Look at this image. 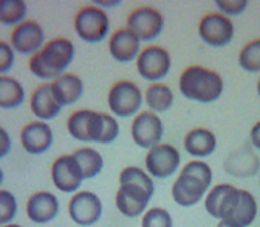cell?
Here are the masks:
<instances>
[{
    "mask_svg": "<svg viewBox=\"0 0 260 227\" xmlns=\"http://www.w3.org/2000/svg\"><path fill=\"white\" fill-rule=\"evenodd\" d=\"M216 6L225 16H236L244 11L248 3L245 0H217Z\"/></svg>",
    "mask_w": 260,
    "mask_h": 227,
    "instance_id": "836d02e7",
    "label": "cell"
},
{
    "mask_svg": "<svg viewBox=\"0 0 260 227\" xmlns=\"http://www.w3.org/2000/svg\"><path fill=\"white\" fill-rule=\"evenodd\" d=\"M109 52L115 61L127 64L137 60L141 52V42L129 29H119L109 39Z\"/></svg>",
    "mask_w": 260,
    "mask_h": 227,
    "instance_id": "d6986e66",
    "label": "cell"
},
{
    "mask_svg": "<svg viewBox=\"0 0 260 227\" xmlns=\"http://www.w3.org/2000/svg\"><path fill=\"white\" fill-rule=\"evenodd\" d=\"M184 148L190 156L203 159L215 152L217 140L213 132L205 128H194L184 138Z\"/></svg>",
    "mask_w": 260,
    "mask_h": 227,
    "instance_id": "603a6c76",
    "label": "cell"
},
{
    "mask_svg": "<svg viewBox=\"0 0 260 227\" xmlns=\"http://www.w3.org/2000/svg\"><path fill=\"white\" fill-rule=\"evenodd\" d=\"M105 119V129L100 144H110L115 141L119 136V124L114 116H110L108 113H104Z\"/></svg>",
    "mask_w": 260,
    "mask_h": 227,
    "instance_id": "1f68e13d",
    "label": "cell"
},
{
    "mask_svg": "<svg viewBox=\"0 0 260 227\" xmlns=\"http://www.w3.org/2000/svg\"><path fill=\"white\" fill-rule=\"evenodd\" d=\"M70 219L82 227H90L98 223L102 216V202L91 191L75 192L67 206Z\"/></svg>",
    "mask_w": 260,
    "mask_h": 227,
    "instance_id": "30bf717a",
    "label": "cell"
},
{
    "mask_svg": "<svg viewBox=\"0 0 260 227\" xmlns=\"http://www.w3.org/2000/svg\"><path fill=\"white\" fill-rule=\"evenodd\" d=\"M3 182H4V172H3V169L0 168V186L3 184Z\"/></svg>",
    "mask_w": 260,
    "mask_h": 227,
    "instance_id": "74e56055",
    "label": "cell"
},
{
    "mask_svg": "<svg viewBox=\"0 0 260 227\" xmlns=\"http://www.w3.org/2000/svg\"><path fill=\"white\" fill-rule=\"evenodd\" d=\"M213 174L208 164L192 160L180 172L172 186V197L181 207H192L203 201L212 184Z\"/></svg>",
    "mask_w": 260,
    "mask_h": 227,
    "instance_id": "3957f363",
    "label": "cell"
},
{
    "mask_svg": "<svg viewBox=\"0 0 260 227\" xmlns=\"http://www.w3.org/2000/svg\"><path fill=\"white\" fill-rule=\"evenodd\" d=\"M199 35L207 45L223 47L234 38V24L231 19L223 14H208L200 20Z\"/></svg>",
    "mask_w": 260,
    "mask_h": 227,
    "instance_id": "2e32d148",
    "label": "cell"
},
{
    "mask_svg": "<svg viewBox=\"0 0 260 227\" xmlns=\"http://www.w3.org/2000/svg\"><path fill=\"white\" fill-rule=\"evenodd\" d=\"M240 199V190L231 184H217L205 195L204 207L212 218L228 219Z\"/></svg>",
    "mask_w": 260,
    "mask_h": 227,
    "instance_id": "9a60e30c",
    "label": "cell"
},
{
    "mask_svg": "<svg viewBox=\"0 0 260 227\" xmlns=\"http://www.w3.org/2000/svg\"><path fill=\"white\" fill-rule=\"evenodd\" d=\"M257 215L256 199L251 192L240 190V199L236 209L231 214L228 219L223 222L228 227H248L255 222Z\"/></svg>",
    "mask_w": 260,
    "mask_h": 227,
    "instance_id": "cb8c5ba5",
    "label": "cell"
},
{
    "mask_svg": "<svg viewBox=\"0 0 260 227\" xmlns=\"http://www.w3.org/2000/svg\"><path fill=\"white\" fill-rule=\"evenodd\" d=\"M257 93H259V96H260V79H259V82H257Z\"/></svg>",
    "mask_w": 260,
    "mask_h": 227,
    "instance_id": "ab89813d",
    "label": "cell"
},
{
    "mask_svg": "<svg viewBox=\"0 0 260 227\" xmlns=\"http://www.w3.org/2000/svg\"><path fill=\"white\" fill-rule=\"evenodd\" d=\"M251 141H252L255 148L260 149V121L255 124L252 130H251Z\"/></svg>",
    "mask_w": 260,
    "mask_h": 227,
    "instance_id": "d590c367",
    "label": "cell"
},
{
    "mask_svg": "<svg viewBox=\"0 0 260 227\" xmlns=\"http://www.w3.org/2000/svg\"><path fill=\"white\" fill-rule=\"evenodd\" d=\"M75 56L74 43L67 38H54L46 42L41 51L30 58L28 67L35 77L54 81L64 74Z\"/></svg>",
    "mask_w": 260,
    "mask_h": 227,
    "instance_id": "7a4b0ae2",
    "label": "cell"
},
{
    "mask_svg": "<svg viewBox=\"0 0 260 227\" xmlns=\"http://www.w3.org/2000/svg\"><path fill=\"white\" fill-rule=\"evenodd\" d=\"M141 227H173V219L168 210L162 207H153L144 212Z\"/></svg>",
    "mask_w": 260,
    "mask_h": 227,
    "instance_id": "4dcf8cb0",
    "label": "cell"
},
{
    "mask_svg": "<svg viewBox=\"0 0 260 227\" xmlns=\"http://www.w3.org/2000/svg\"><path fill=\"white\" fill-rule=\"evenodd\" d=\"M0 227H23L20 224H15V223H8V224H3V226Z\"/></svg>",
    "mask_w": 260,
    "mask_h": 227,
    "instance_id": "f35d334b",
    "label": "cell"
},
{
    "mask_svg": "<svg viewBox=\"0 0 260 227\" xmlns=\"http://www.w3.org/2000/svg\"><path fill=\"white\" fill-rule=\"evenodd\" d=\"M20 143L24 151L31 155H42L51 148L54 132L46 121H32L23 127Z\"/></svg>",
    "mask_w": 260,
    "mask_h": 227,
    "instance_id": "ac0fdd59",
    "label": "cell"
},
{
    "mask_svg": "<svg viewBox=\"0 0 260 227\" xmlns=\"http://www.w3.org/2000/svg\"><path fill=\"white\" fill-rule=\"evenodd\" d=\"M30 108L32 115L39 119V121L54 120L63 109L52 93L51 83H43L34 90L31 94Z\"/></svg>",
    "mask_w": 260,
    "mask_h": 227,
    "instance_id": "44dd1931",
    "label": "cell"
},
{
    "mask_svg": "<svg viewBox=\"0 0 260 227\" xmlns=\"http://www.w3.org/2000/svg\"><path fill=\"white\" fill-rule=\"evenodd\" d=\"M179 89L188 100L211 104L221 97L224 82L219 73L203 66H189L182 71Z\"/></svg>",
    "mask_w": 260,
    "mask_h": 227,
    "instance_id": "277c9868",
    "label": "cell"
},
{
    "mask_svg": "<svg viewBox=\"0 0 260 227\" xmlns=\"http://www.w3.org/2000/svg\"><path fill=\"white\" fill-rule=\"evenodd\" d=\"M51 179L58 191L63 194H74L81 188L85 180L78 161L73 155H63L54 161L51 167Z\"/></svg>",
    "mask_w": 260,
    "mask_h": 227,
    "instance_id": "4fadbf2b",
    "label": "cell"
},
{
    "mask_svg": "<svg viewBox=\"0 0 260 227\" xmlns=\"http://www.w3.org/2000/svg\"><path fill=\"white\" fill-rule=\"evenodd\" d=\"M165 19L157 8L138 7L127 16V27L140 42H152L161 35Z\"/></svg>",
    "mask_w": 260,
    "mask_h": 227,
    "instance_id": "ba28073f",
    "label": "cell"
},
{
    "mask_svg": "<svg viewBox=\"0 0 260 227\" xmlns=\"http://www.w3.org/2000/svg\"><path fill=\"white\" fill-rule=\"evenodd\" d=\"M144 104V94L140 86L130 81H119L110 88L108 105L110 112L117 117L127 119L136 116Z\"/></svg>",
    "mask_w": 260,
    "mask_h": 227,
    "instance_id": "8992f818",
    "label": "cell"
},
{
    "mask_svg": "<svg viewBox=\"0 0 260 227\" xmlns=\"http://www.w3.org/2000/svg\"><path fill=\"white\" fill-rule=\"evenodd\" d=\"M51 89L56 101L63 108V106L75 104L82 97L85 86L79 77L70 73H64L59 78L51 82Z\"/></svg>",
    "mask_w": 260,
    "mask_h": 227,
    "instance_id": "7402d4cb",
    "label": "cell"
},
{
    "mask_svg": "<svg viewBox=\"0 0 260 227\" xmlns=\"http://www.w3.org/2000/svg\"><path fill=\"white\" fill-rule=\"evenodd\" d=\"M239 65L248 73H260V39L249 42L239 54Z\"/></svg>",
    "mask_w": 260,
    "mask_h": 227,
    "instance_id": "f1b7e54d",
    "label": "cell"
},
{
    "mask_svg": "<svg viewBox=\"0 0 260 227\" xmlns=\"http://www.w3.org/2000/svg\"><path fill=\"white\" fill-rule=\"evenodd\" d=\"M73 156L78 161L85 180L86 179H93L100 175L102 168H104V157L97 149L83 147V148L77 149L73 153Z\"/></svg>",
    "mask_w": 260,
    "mask_h": 227,
    "instance_id": "4316f807",
    "label": "cell"
},
{
    "mask_svg": "<svg viewBox=\"0 0 260 227\" xmlns=\"http://www.w3.org/2000/svg\"><path fill=\"white\" fill-rule=\"evenodd\" d=\"M59 201L49 191H38L30 196L26 205V214L37 224L51 223L59 214Z\"/></svg>",
    "mask_w": 260,
    "mask_h": 227,
    "instance_id": "e0dca14e",
    "label": "cell"
},
{
    "mask_svg": "<svg viewBox=\"0 0 260 227\" xmlns=\"http://www.w3.org/2000/svg\"><path fill=\"white\" fill-rule=\"evenodd\" d=\"M28 7L23 0H0V23L4 26H19L26 20Z\"/></svg>",
    "mask_w": 260,
    "mask_h": 227,
    "instance_id": "83f0119b",
    "label": "cell"
},
{
    "mask_svg": "<svg viewBox=\"0 0 260 227\" xmlns=\"http://www.w3.org/2000/svg\"><path fill=\"white\" fill-rule=\"evenodd\" d=\"M74 29L77 35L86 43H100L110 30V20L105 10L97 6H86L77 12Z\"/></svg>",
    "mask_w": 260,
    "mask_h": 227,
    "instance_id": "5b68a950",
    "label": "cell"
},
{
    "mask_svg": "<svg viewBox=\"0 0 260 227\" xmlns=\"http://www.w3.org/2000/svg\"><path fill=\"white\" fill-rule=\"evenodd\" d=\"M18 214V201L7 190H0V226L11 223Z\"/></svg>",
    "mask_w": 260,
    "mask_h": 227,
    "instance_id": "f546056e",
    "label": "cell"
},
{
    "mask_svg": "<svg viewBox=\"0 0 260 227\" xmlns=\"http://www.w3.org/2000/svg\"><path fill=\"white\" fill-rule=\"evenodd\" d=\"M154 190V182L148 172L138 167L123 168L119 174L115 206L123 216L137 218L145 212Z\"/></svg>",
    "mask_w": 260,
    "mask_h": 227,
    "instance_id": "6da1fadb",
    "label": "cell"
},
{
    "mask_svg": "<svg viewBox=\"0 0 260 227\" xmlns=\"http://www.w3.org/2000/svg\"><path fill=\"white\" fill-rule=\"evenodd\" d=\"M67 132L71 137L82 143H100L105 129L104 113L82 109L69 116Z\"/></svg>",
    "mask_w": 260,
    "mask_h": 227,
    "instance_id": "52a82bcc",
    "label": "cell"
},
{
    "mask_svg": "<svg viewBox=\"0 0 260 227\" xmlns=\"http://www.w3.org/2000/svg\"><path fill=\"white\" fill-rule=\"evenodd\" d=\"M121 4V2L119 0H112V2H104V0H98V2H95V6L100 8H114L117 7V6H119Z\"/></svg>",
    "mask_w": 260,
    "mask_h": 227,
    "instance_id": "8d00e7d4",
    "label": "cell"
},
{
    "mask_svg": "<svg viewBox=\"0 0 260 227\" xmlns=\"http://www.w3.org/2000/svg\"><path fill=\"white\" fill-rule=\"evenodd\" d=\"M12 148L11 136L3 127H0V159H3L10 153Z\"/></svg>",
    "mask_w": 260,
    "mask_h": 227,
    "instance_id": "e575fe53",
    "label": "cell"
},
{
    "mask_svg": "<svg viewBox=\"0 0 260 227\" xmlns=\"http://www.w3.org/2000/svg\"><path fill=\"white\" fill-rule=\"evenodd\" d=\"M136 66L141 78L157 83L168 75L172 67V60L165 49L160 46H149L140 52Z\"/></svg>",
    "mask_w": 260,
    "mask_h": 227,
    "instance_id": "9c48e42d",
    "label": "cell"
},
{
    "mask_svg": "<svg viewBox=\"0 0 260 227\" xmlns=\"http://www.w3.org/2000/svg\"><path fill=\"white\" fill-rule=\"evenodd\" d=\"M45 31L35 20H24L14 27L10 35V45L14 51L22 55H31L41 51L45 46Z\"/></svg>",
    "mask_w": 260,
    "mask_h": 227,
    "instance_id": "5bb4252c",
    "label": "cell"
},
{
    "mask_svg": "<svg viewBox=\"0 0 260 227\" xmlns=\"http://www.w3.org/2000/svg\"><path fill=\"white\" fill-rule=\"evenodd\" d=\"M130 134L136 146L150 149L161 144L164 136V123L160 116L153 112L138 113L132 121Z\"/></svg>",
    "mask_w": 260,
    "mask_h": 227,
    "instance_id": "7c38bea8",
    "label": "cell"
},
{
    "mask_svg": "<svg viewBox=\"0 0 260 227\" xmlns=\"http://www.w3.org/2000/svg\"><path fill=\"white\" fill-rule=\"evenodd\" d=\"M145 102L153 113L167 112L175 102V94L165 83H152L146 89Z\"/></svg>",
    "mask_w": 260,
    "mask_h": 227,
    "instance_id": "484cf974",
    "label": "cell"
},
{
    "mask_svg": "<svg viewBox=\"0 0 260 227\" xmlns=\"http://www.w3.org/2000/svg\"><path fill=\"white\" fill-rule=\"evenodd\" d=\"M181 164L179 149L172 144H158L148 151L145 157L146 172L152 178L167 179L172 176Z\"/></svg>",
    "mask_w": 260,
    "mask_h": 227,
    "instance_id": "8fae6325",
    "label": "cell"
},
{
    "mask_svg": "<svg viewBox=\"0 0 260 227\" xmlns=\"http://www.w3.org/2000/svg\"><path fill=\"white\" fill-rule=\"evenodd\" d=\"M15 64V51L10 43L0 41V75H6V73L11 70Z\"/></svg>",
    "mask_w": 260,
    "mask_h": 227,
    "instance_id": "d6a6232c",
    "label": "cell"
},
{
    "mask_svg": "<svg viewBox=\"0 0 260 227\" xmlns=\"http://www.w3.org/2000/svg\"><path fill=\"white\" fill-rule=\"evenodd\" d=\"M26 100V90L18 79L0 75V109H16Z\"/></svg>",
    "mask_w": 260,
    "mask_h": 227,
    "instance_id": "d4e9b609",
    "label": "cell"
},
{
    "mask_svg": "<svg viewBox=\"0 0 260 227\" xmlns=\"http://www.w3.org/2000/svg\"><path fill=\"white\" fill-rule=\"evenodd\" d=\"M225 171L236 178H249L253 176L260 168V160L251 146L244 144L242 148L231 152L224 163Z\"/></svg>",
    "mask_w": 260,
    "mask_h": 227,
    "instance_id": "ffe728a7",
    "label": "cell"
}]
</instances>
